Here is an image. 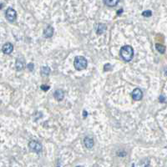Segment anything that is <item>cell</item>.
Here are the masks:
<instances>
[{"mask_svg":"<svg viewBox=\"0 0 167 167\" xmlns=\"http://www.w3.org/2000/svg\"><path fill=\"white\" fill-rule=\"evenodd\" d=\"M104 4L107 6H109V7H115L118 3H119V1L118 0H111V1H104Z\"/></svg>","mask_w":167,"mask_h":167,"instance_id":"cell-13","label":"cell"},{"mask_svg":"<svg viewBox=\"0 0 167 167\" xmlns=\"http://www.w3.org/2000/svg\"><path fill=\"white\" fill-rule=\"evenodd\" d=\"M106 29H107V27H106V25L104 23H98L96 25V28H95L97 35H102L106 30Z\"/></svg>","mask_w":167,"mask_h":167,"instance_id":"cell-11","label":"cell"},{"mask_svg":"<svg viewBox=\"0 0 167 167\" xmlns=\"http://www.w3.org/2000/svg\"><path fill=\"white\" fill-rule=\"evenodd\" d=\"M88 62L84 56H76L74 60V66L77 70H83L86 69Z\"/></svg>","mask_w":167,"mask_h":167,"instance_id":"cell-2","label":"cell"},{"mask_svg":"<svg viewBox=\"0 0 167 167\" xmlns=\"http://www.w3.org/2000/svg\"><path fill=\"white\" fill-rule=\"evenodd\" d=\"M132 167H135V166H134V165H133V166H132Z\"/></svg>","mask_w":167,"mask_h":167,"instance_id":"cell-23","label":"cell"},{"mask_svg":"<svg viewBox=\"0 0 167 167\" xmlns=\"http://www.w3.org/2000/svg\"><path fill=\"white\" fill-rule=\"evenodd\" d=\"M120 55L123 60L130 62L134 57V49L130 45H125L120 49Z\"/></svg>","mask_w":167,"mask_h":167,"instance_id":"cell-1","label":"cell"},{"mask_svg":"<svg viewBox=\"0 0 167 167\" xmlns=\"http://www.w3.org/2000/svg\"><path fill=\"white\" fill-rule=\"evenodd\" d=\"M29 147L31 151L39 154L42 151V144L37 140H31L29 143Z\"/></svg>","mask_w":167,"mask_h":167,"instance_id":"cell-3","label":"cell"},{"mask_svg":"<svg viewBox=\"0 0 167 167\" xmlns=\"http://www.w3.org/2000/svg\"><path fill=\"white\" fill-rule=\"evenodd\" d=\"M159 99H160V102H161V103L166 102V97H165L164 94H161V96L159 97Z\"/></svg>","mask_w":167,"mask_h":167,"instance_id":"cell-18","label":"cell"},{"mask_svg":"<svg viewBox=\"0 0 167 167\" xmlns=\"http://www.w3.org/2000/svg\"><path fill=\"white\" fill-rule=\"evenodd\" d=\"M54 96L56 100L61 101L64 98V92L62 89H57V90H55V92L54 94Z\"/></svg>","mask_w":167,"mask_h":167,"instance_id":"cell-10","label":"cell"},{"mask_svg":"<svg viewBox=\"0 0 167 167\" xmlns=\"http://www.w3.org/2000/svg\"><path fill=\"white\" fill-rule=\"evenodd\" d=\"M143 97V92L140 89H135L133 90L132 92V98L134 100H136V101H139Z\"/></svg>","mask_w":167,"mask_h":167,"instance_id":"cell-6","label":"cell"},{"mask_svg":"<svg viewBox=\"0 0 167 167\" xmlns=\"http://www.w3.org/2000/svg\"><path fill=\"white\" fill-rule=\"evenodd\" d=\"M41 73H42V75H49L50 74V69H49V67H48V66H43L42 67V69H41Z\"/></svg>","mask_w":167,"mask_h":167,"instance_id":"cell-12","label":"cell"},{"mask_svg":"<svg viewBox=\"0 0 167 167\" xmlns=\"http://www.w3.org/2000/svg\"><path fill=\"white\" fill-rule=\"evenodd\" d=\"M111 69H112V67H111V64H110V63H107V64L104 65V71H108V70H111Z\"/></svg>","mask_w":167,"mask_h":167,"instance_id":"cell-16","label":"cell"},{"mask_svg":"<svg viewBox=\"0 0 167 167\" xmlns=\"http://www.w3.org/2000/svg\"><path fill=\"white\" fill-rule=\"evenodd\" d=\"M86 115H88V113H87L85 110H84V117H85Z\"/></svg>","mask_w":167,"mask_h":167,"instance_id":"cell-20","label":"cell"},{"mask_svg":"<svg viewBox=\"0 0 167 167\" xmlns=\"http://www.w3.org/2000/svg\"><path fill=\"white\" fill-rule=\"evenodd\" d=\"M142 15L144 17H150L152 15V12L150 10H147V11H144L142 13Z\"/></svg>","mask_w":167,"mask_h":167,"instance_id":"cell-15","label":"cell"},{"mask_svg":"<svg viewBox=\"0 0 167 167\" xmlns=\"http://www.w3.org/2000/svg\"><path fill=\"white\" fill-rule=\"evenodd\" d=\"M54 35V28L51 25H48L44 30V36L45 38H51Z\"/></svg>","mask_w":167,"mask_h":167,"instance_id":"cell-9","label":"cell"},{"mask_svg":"<svg viewBox=\"0 0 167 167\" xmlns=\"http://www.w3.org/2000/svg\"><path fill=\"white\" fill-rule=\"evenodd\" d=\"M84 144H85L87 149H92V147L94 144V139L92 137H90V136H86L85 138L84 139Z\"/></svg>","mask_w":167,"mask_h":167,"instance_id":"cell-8","label":"cell"},{"mask_svg":"<svg viewBox=\"0 0 167 167\" xmlns=\"http://www.w3.org/2000/svg\"><path fill=\"white\" fill-rule=\"evenodd\" d=\"M15 67L18 71H20V70H23L25 68V60L23 57H18L16 59V63H15Z\"/></svg>","mask_w":167,"mask_h":167,"instance_id":"cell-5","label":"cell"},{"mask_svg":"<svg viewBox=\"0 0 167 167\" xmlns=\"http://www.w3.org/2000/svg\"><path fill=\"white\" fill-rule=\"evenodd\" d=\"M76 167H83V166H76Z\"/></svg>","mask_w":167,"mask_h":167,"instance_id":"cell-22","label":"cell"},{"mask_svg":"<svg viewBox=\"0 0 167 167\" xmlns=\"http://www.w3.org/2000/svg\"><path fill=\"white\" fill-rule=\"evenodd\" d=\"M6 18L9 21V22H14L17 18V13L15 11V9H13V8H8L5 13Z\"/></svg>","mask_w":167,"mask_h":167,"instance_id":"cell-4","label":"cell"},{"mask_svg":"<svg viewBox=\"0 0 167 167\" xmlns=\"http://www.w3.org/2000/svg\"><path fill=\"white\" fill-rule=\"evenodd\" d=\"M41 89H43L44 91H47L49 89V85H41L40 86Z\"/></svg>","mask_w":167,"mask_h":167,"instance_id":"cell-19","label":"cell"},{"mask_svg":"<svg viewBox=\"0 0 167 167\" xmlns=\"http://www.w3.org/2000/svg\"><path fill=\"white\" fill-rule=\"evenodd\" d=\"M34 67H35V65H34V63H29L27 64V68H28L30 71H33V70H34Z\"/></svg>","mask_w":167,"mask_h":167,"instance_id":"cell-17","label":"cell"},{"mask_svg":"<svg viewBox=\"0 0 167 167\" xmlns=\"http://www.w3.org/2000/svg\"><path fill=\"white\" fill-rule=\"evenodd\" d=\"M122 12H123V9H120V10H119V11L117 12V13H118V15H120V14Z\"/></svg>","mask_w":167,"mask_h":167,"instance_id":"cell-21","label":"cell"},{"mask_svg":"<svg viewBox=\"0 0 167 167\" xmlns=\"http://www.w3.org/2000/svg\"><path fill=\"white\" fill-rule=\"evenodd\" d=\"M2 51L4 54H10L13 51V45L11 43L8 42L4 44L3 45V48H2Z\"/></svg>","mask_w":167,"mask_h":167,"instance_id":"cell-7","label":"cell"},{"mask_svg":"<svg viewBox=\"0 0 167 167\" xmlns=\"http://www.w3.org/2000/svg\"><path fill=\"white\" fill-rule=\"evenodd\" d=\"M156 49H157V51L159 53H161V54H164L165 51H166V47L161 44H156Z\"/></svg>","mask_w":167,"mask_h":167,"instance_id":"cell-14","label":"cell"}]
</instances>
